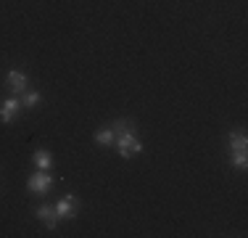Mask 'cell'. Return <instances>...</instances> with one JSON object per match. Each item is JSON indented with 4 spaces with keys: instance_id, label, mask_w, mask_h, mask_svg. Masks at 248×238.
Instances as JSON below:
<instances>
[{
    "instance_id": "obj_1",
    "label": "cell",
    "mask_w": 248,
    "mask_h": 238,
    "mask_svg": "<svg viewBox=\"0 0 248 238\" xmlns=\"http://www.w3.org/2000/svg\"><path fill=\"white\" fill-rule=\"evenodd\" d=\"M114 143H116V148H119V156H122V159H132V156H138V153L143 151V143H140L138 138H135L132 127L116 135Z\"/></svg>"
},
{
    "instance_id": "obj_2",
    "label": "cell",
    "mask_w": 248,
    "mask_h": 238,
    "mask_svg": "<svg viewBox=\"0 0 248 238\" xmlns=\"http://www.w3.org/2000/svg\"><path fill=\"white\" fill-rule=\"evenodd\" d=\"M53 186V177H50V172H34L32 177H29V183H27V188H29V193H48Z\"/></svg>"
},
{
    "instance_id": "obj_3",
    "label": "cell",
    "mask_w": 248,
    "mask_h": 238,
    "mask_svg": "<svg viewBox=\"0 0 248 238\" xmlns=\"http://www.w3.org/2000/svg\"><path fill=\"white\" fill-rule=\"evenodd\" d=\"M56 212H58V220H74L77 217V212H79V199H77V196H63L61 201H58L56 204Z\"/></svg>"
},
{
    "instance_id": "obj_4",
    "label": "cell",
    "mask_w": 248,
    "mask_h": 238,
    "mask_svg": "<svg viewBox=\"0 0 248 238\" xmlns=\"http://www.w3.org/2000/svg\"><path fill=\"white\" fill-rule=\"evenodd\" d=\"M21 111V101H19V95H11L8 101H3L0 103V122H14V117Z\"/></svg>"
},
{
    "instance_id": "obj_5",
    "label": "cell",
    "mask_w": 248,
    "mask_h": 238,
    "mask_svg": "<svg viewBox=\"0 0 248 238\" xmlns=\"http://www.w3.org/2000/svg\"><path fill=\"white\" fill-rule=\"evenodd\" d=\"M27 74L24 71H19V69H14V71H8V87H11V95H21L27 90Z\"/></svg>"
},
{
    "instance_id": "obj_6",
    "label": "cell",
    "mask_w": 248,
    "mask_h": 238,
    "mask_svg": "<svg viewBox=\"0 0 248 238\" xmlns=\"http://www.w3.org/2000/svg\"><path fill=\"white\" fill-rule=\"evenodd\" d=\"M37 217L45 222V228L48 230H56V225H58V212H56V206H37Z\"/></svg>"
},
{
    "instance_id": "obj_7",
    "label": "cell",
    "mask_w": 248,
    "mask_h": 238,
    "mask_svg": "<svg viewBox=\"0 0 248 238\" xmlns=\"http://www.w3.org/2000/svg\"><path fill=\"white\" fill-rule=\"evenodd\" d=\"M248 148V138L246 133H230V153H238V151H246Z\"/></svg>"
},
{
    "instance_id": "obj_8",
    "label": "cell",
    "mask_w": 248,
    "mask_h": 238,
    "mask_svg": "<svg viewBox=\"0 0 248 238\" xmlns=\"http://www.w3.org/2000/svg\"><path fill=\"white\" fill-rule=\"evenodd\" d=\"M34 164H37V170L48 172V170H50V164H53L50 153H48V151H37V153H34Z\"/></svg>"
},
{
    "instance_id": "obj_9",
    "label": "cell",
    "mask_w": 248,
    "mask_h": 238,
    "mask_svg": "<svg viewBox=\"0 0 248 238\" xmlns=\"http://www.w3.org/2000/svg\"><path fill=\"white\" fill-rule=\"evenodd\" d=\"M95 143H98V146H111V143H114V130H111V127L98 130V133H95Z\"/></svg>"
},
{
    "instance_id": "obj_10",
    "label": "cell",
    "mask_w": 248,
    "mask_h": 238,
    "mask_svg": "<svg viewBox=\"0 0 248 238\" xmlns=\"http://www.w3.org/2000/svg\"><path fill=\"white\" fill-rule=\"evenodd\" d=\"M40 98H43V95H40L37 90H24V103H21V106L32 109V106H37V103H40Z\"/></svg>"
},
{
    "instance_id": "obj_11",
    "label": "cell",
    "mask_w": 248,
    "mask_h": 238,
    "mask_svg": "<svg viewBox=\"0 0 248 238\" xmlns=\"http://www.w3.org/2000/svg\"><path fill=\"white\" fill-rule=\"evenodd\" d=\"M230 162H232V167H238V170H246V164H248V159H246V151L230 153Z\"/></svg>"
}]
</instances>
